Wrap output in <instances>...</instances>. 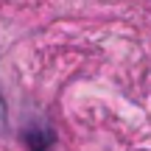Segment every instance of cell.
Instances as JSON below:
<instances>
[{"mask_svg":"<svg viewBox=\"0 0 151 151\" xmlns=\"http://www.w3.org/2000/svg\"><path fill=\"white\" fill-rule=\"evenodd\" d=\"M22 143L28 151H48L53 146V132L48 126H28L22 132Z\"/></svg>","mask_w":151,"mask_h":151,"instance_id":"obj_1","label":"cell"}]
</instances>
